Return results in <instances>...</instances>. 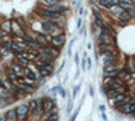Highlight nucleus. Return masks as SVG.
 Listing matches in <instances>:
<instances>
[{"label": "nucleus", "instance_id": "nucleus-1", "mask_svg": "<svg viewBox=\"0 0 135 121\" xmlns=\"http://www.w3.org/2000/svg\"><path fill=\"white\" fill-rule=\"evenodd\" d=\"M50 42H51L53 47H55V50H58V48H62V44H63V42H65V36H63V35L53 36L50 39Z\"/></svg>", "mask_w": 135, "mask_h": 121}, {"label": "nucleus", "instance_id": "nucleus-2", "mask_svg": "<svg viewBox=\"0 0 135 121\" xmlns=\"http://www.w3.org/2000/svg\"><path fill=\"white\" fill-rule=\"evenodd\" d=\"M50 39H51V38H46V36L42 35V34H38V35L35 36V42L41 46V47H47V46H49Z\"/></svg>", "mask_w": 135, "mask_h": 121}, {"label": "nucleus", "instance_id": "nucleus-3", "mask_svg": "<svg viewBox=\"0 0 135 121\" xmlns=\"http://www.w3.org/2000/svg\"><path fill=\"white\" fill-rule=\"evenodd\" d=\"M114 62H115V55H114V53L104 54V56H103V65H104V67L109 66V65H114Z\"/></svg>", "mask_w": 135, "mask_h": 121}, {"label": "nucleus", "instance_id": "nucleus-4", "mask_svg": "<svg viewBox=\"0 0 135 121\" xmlns=\"http://www.w3.org/2000/svg\"><path fill=\"white\" fill-rule=\"evenodd\" d=\"M43 112H47V113H51V112H57L54 106V101L50 100V98H46L45 100V110Z\"/></svg>", "mask_w": 135, "mask_h": 121}, {"label": "nucleus", "instance_id": "nucleus-5", "mask_svg": "<svg viewBox=\"0 0 135 121\" xmlns=\"http://www.w3.org/2000/svg\"><path fill=\"white\" fill-rule=\"evenodd\" d=\"M15 110H16V116L19 118H25L26 114L28 113V106H26V105H20V106H18Z\"/></svg>", "mask_w": 135, "mask_h": 121}, {"label": "nucleus", "instance_id": "nucleus-6", "mask_svg": "<svg viewBox=\"0 0 135 121\" xmlns=\"http://www.w3.org/2000/svg\"><path fill=\"white\" fill-rule=\"evenodd\" d=\"M11 30L16 34V36H25V34H23V31H22V28H20V24L19 23H16V22H12L11 23Z\"/></svg>", "mask_w": 135, "mask_h": 121}, {"label": "nucleus", "instance_id": "nucleus-7", "mask_svg": "<svg viewBox=\"0 0 135 121\" xmlns=\"http://www.w3.org/2000/svg\"><path fill=\"white\" fill-rule=\"evenodd\" d=\"M132 3L134 2H131V0H119V4L122 8H124L126 12H130L132 10Z\"/></svg>", "mask_w": 135, "mask_h": 121}, {"label": "nucleus", "instance_id": "nucleus-8", "mask_svg": "<svg viewBox=\"0 0 135 121\" xmlns=\"http://www.w3.org/2000/svg\"><path fill=\"white\" fill-rule=\"evenodd\" d=\"M122 113H126V114H130V113H134L135 112V105H130V104H126L123 105L122 108H119Z\"/></svg>", "mask_w": 135, "mask_h": 121}, {"label": "nucleus", "instance_id": "nucleus-9", "mask_svg": "<svg viewBox=\"0 0 135 121\" xmlns=\"http://www.w3.org/2000/svg\"><path fill=\"white\" fill-rule=\"evenodd\" d=\"M99 4L103 5V7L109 8V7H115V5H118V4H119V0H100Z\"/></svg>", "mask_w": 135, "mask_h": 121}, {"label": "nucleus", "instance_id": "nucleus-10", "mask_svg": "<svg viewBox=\"0 0 135 121\" xmlns=\"http://www.w3.org/2000/svg\"><path fill=\"white\" fill-rule=\"evenodd\" d=\"M37 61H41V62H45V63L53 65V56H51V55H45V54H39V55H38V59H37Z\"/></svg>", "mask_w": 135, "mask_h": 121}, {"label": "nucleus", "instance_id": "nucleus-11", "mask_svg": "<svg viewBox=\"0 0 135 121\" xmlns=\"http://www.w3.org/2000/svg\"><path fill=\"white\" fill-rule=\"evenodd\" d=\"M12 71H14L18 77H23V66H22V65L14 63V65H12Z\"/></svg>", "mask_w": 135, "mask_h": 121}, {"label": "nucleus", "instance_id": "nucleus-12", "mask_svg": "<svg viewBox=\"0 0 135 121\" xmlns=\"http://www.w3.org/2000/svg\"><path fill=\"white\" fill-rule=\"evenodd\" d=\"M63 8L61 7V5H51V7H46V12H49V14H60V12H57V11H62Z\"/></svg>", "mask_w": 135, "mask_h": 121}, {"label": "nucleus", "instance_id": "nucleus-13", "mask_svg": "<svg viewBox=\"0 0 135 121\" xmlns=\"http://www.w3.org/2000/svg\"><path fill=\"white\" fill-rule=\"evenodd\" d=\"M105 94H107V97L112 101L114 98H116L118 95H120V94H118V92L115 90V89H108V90H105Z\"/></svg>", "mask_w": 135, "mask_h": 121}, {"label": "nucleus", "instance_id": "nucleus-14", "mask_svg": "<svg viewBox=\"0 0 135 121\" xmlns=\"http://www.w3.org/2000/svg\"><path fill=\"white\" fill-rule=\"evenodd\" d=\"M15 118H16V110H8L5 114V120L7 121H15Z\"/></svg>", "mask_w": 135, "mask_h": 121}, {"label": "nucleus", "instance_id": "nucleus-15", "mask_svg": "<svg viewBox=\"0 0 135 121\" xmlns=\"http://www.w3.org/2000/svg\"><path fill=\"white\" fill-rule=\"evenodd\" d=\"M30 70L33 71V74H34L35 79H39V78H42V75H41V70H39L37 66H34V65H31V66H30Z\"/></svg>", "mask_w": 135, "mask_h": 121}, {"label": "nucleus", "instance_id": "nucleus-16", "mask_svg": "<svg viewBox=\"0 0 135 121\" xmlns=\"http://www.w3.org/2000/svg\"><path fill=\"white\" fill-rule=\"evenodd\" d=\"M100 51L104 53V54H108V53H112L114 51V47L109 46V44H101L100 46Z\"/></svg>", "mask_w": 135, "mask_h": 121}, {"label": "nucleus", "instance_id": "nucleus-17", "mask_svg": "<svg viewBox=\"0 0 135 121\" xmlns=\"http://www.w3.org/2000/svg\"><path fill=\"white\" fill-rule=\"evenodd\" d=\"M0 79H2V82H3V87L4 89H8V90H10V89H12V85H11L10 79L7 78V77H2Z\"/></svg>", "mask_w": 135, "mask_h": 121}, {"label": "nucleus", "instance_id": "nucleus-18", "mask_svg": "<svg viewBox=\"0 0 135 121\" xmlns=\"http://www.w3.org/2000/svg\"><path fill=\"white\" fill-rule=\"evenodd\" d=\"M16 58H18V61H19L20 63H23V65H28V62H30L23 53H22V54H16Z\"/></svg>", "mask_w": 135, "mask_h": 121}, {"label": "nucleus", "instance_id": "nucleus-19", "mask_svg": "<svg viewBox=\"0 0 135 121\" xmlns=\"http://www.w3.org/2000/svg\"><path fill=\"white\" fill-rule=\"evenodd\" d=\"M8 79H10V82H14V84L18 82V75L12 71V69L8 71Z\"/></svg>", "mask_w": 135, "mask_h": 121}, {"label": "nucleus", "instance_id": "nucleus-20", "mask_svg": "<svg viewBox=\"0 0 135 121\" xmlns=\"http://www.w3.org/2000/svg\"><path fill=\"white\" fill-rule=\"evenodd\" d=\"M101 40L104 42V44H109L112 39H111L109 34H107V32H103V34H101Z\"/></svg>", "mask_w": 135, "mask_h": 121}, {"label": "nucleus", "instance_id": "nucleus-21", "mask_svg": "<svg viewBox=\"0 0 135 121\" xmlns=\"http://www.w3.org/2000/svg\"><path fill=\"white\" fill-rule=\"evenodd\" d=\"M45 100L46 98H41V100H38V106H37V110L38 112H43L45 110Z\"/></svg>", "mask_w": 135, "mask_h": 121}, {"label": "nucleus", "instance_id": "nucleus-22", "mask_svg": "<svg viewBox=\"0 0 135 121\" xmlns=\"http://www.w3.org/2000/svg\"><path fill=\"white\" fill-rule=\"evenodd\" d=\"M119 19H120L122 22H127V20L131 19V15H130V12H122L120 15H119Z\"/></svg>", "mask_w": 135, "mask_h": 121}, {"label": "nucleus", "instance_id": "nucleus-23", "mask_svg": "<svg viewBox=\"0 0 135 121\" xmlns=\"http://www.w3.org/2000/svg\"><path fill=\"white\" fill-rule=\"evenodd\" d=\"M37 106H38V102L35 100H31L30 104H28V112H34L37 109Z\"/></svg>", "mask_w": 135, "mask_h": 121}, {"label": "nucleus", "instance_id": "nucleus-24", "mask_svg": "<svg viewBox=\"0 0 135 121\" xmlns=\"http://www.w3.org/2000/svg\"><path fill=\"white\" fill-rule=\"evenodd\" d=\"M2 28H3L4 32H10L11 31V22H4L2 24Z\"/></svg>", "mask_w": 135, "mask_h": 121}, {"label": "nucleus", "instance_id": "nucleus-25", "mask_svg": "<svg viewBox=\"0 0 135 121\" xmlns=\"http://www.w3.org/2000/svg\"><path fill=\"white\" fill-rule=\"evenodd\" d=\"M118 78L128 79V78H130V74H128V73H127L126 70H123V71H119V73H118Z\"/></svg>", "mask_w": 135, "mask_h": 121}, {"label": "nucleus", "instance_id": "nucleus-26", "mask_svg": "<svg viewBox=\"0 0 135 121\" xmlns=\"http://www.w3.org/2000/svg\"><path fill=\"white\" fill-rule=\"evenodd\" d=\"M42 15L46 16V18H53V19H58L61 16V14H49V12H43Z\"/></svg>", "mask_w": 135, "mask_h": 121}, {"label": "nucleus", "instance_id": "nucleus-27", "mask_svg": "<svg viewBox=\"0 0 135 121\" xmlns=\"http://www.w3.org/2000/svg\"><path fill=\"white\" fill-rule=\"evenodd\" d=\"M78 92H80V85H76L74 87H73V94H72V101L77 97V94H78Z\"/></svg>", "mask_w": 135, "mask_h": 121}, {"label": "nucleus", "instance_id": "nucleus-28", "mask_svg": "<svg viewBox=\"0 0 135 121\" xmlns=\"http://www.w3.org/2000/svg\"><path fill=\"white\" fill-rule=\"evenodd\" d=\"M58 2H60V0H46L45 4H46L47 7H51V5H57Z\"/></svg>", "mask_w": 135, "mask_h": 121}, {"label": "nucleus", "instance_id": "nucleus-29", "mask_svg": "<svg viewBox=\"0 0 135 121\" xmlns=\"http://www.w3.org/2000/svg\"><path fill=\"white\" fill-rule=\"evenodd\" d=\"M0 54H2L3 56H8V55H10V48H5V47H3L2 50H0Z\"/></svg>", "mask_w": 135, "mask_h": 121}, {"label": "nucleus", "instance_id": "nucleus-30", "mask_svg": "<svg viewBox=\"0 0 135 121\" xmlns=\"http://www.w3.org/2000/svg\"><path fill=\"white\" fill-rule=\"evenodd\" d=\"M58 93H60V95H61V98H65L66 93H65V90H63L62 86H58Z\"/></svg>", "mask_w": 135, "mask_h": 121}, {"label": "nucleus", "instance_id": "nucleus-31", "mask_svg": "<svg viewBox=\"0 0 135 121\" xmlns=\"http://www.w3.org/2000/svg\"><path fill=\"white\" fill-rule=\"evenodd\" d=\"M116 70V66L115 65H109V66L104 67V71H115Z\"/></svg>", "mask_w": 135, "mask_h": 121}, {"label": "nucleus", "instance_id": "nucleus-32", "mask_svg": "<svg viewBox=\"0 0 135 121\" xmlns=\"http://www.w3.org/2000/svg\"><path fill=\"white\" fill-rule=\"evenodd\" d=\"M112 11H114V14H118V15H120V14L123 12V11H122V7H116V8L114 7Z\"/></svg>", "mask_w": 135, "mask_h": 121}, {"label": "nucleus", "instance_id": "nucleus-33", "mask_svg": "<svg viewBox=\"0 0 135 121\" xmlns=\"http://www.w3.org/2000/svg\"><path fill=\"white\" fill-rule=\"evenodd\" d=\"M85 63H86V56H84V58H83V61H81V67H83V70H86Z\"/></svg>", "mask_w": 135, "mask_h": 121}, {"label": "nucleus", "instance_id": "nucleus-34", "mask_svg": "<svg viewBox=\"0 0 135 121\" xmlns=\"http://www.w3.org/2000/svg\"><path fill=\"white\" fill-rule=\"evenodd\" d=\"M77 114H78V109H77V110L73 113V116L70 117V120H69V121H76V117H77Z\"/></svg>", "mask_w": 135, "mask_h": 121}, {"label": "nucleus", "instance_id": "nucleus-35", "mask_svg": "<svg viewBox=\"0 0 135 121\" xmlns=\"http://www.w3.org/2000/svg\"><path fill=\"white\" fill-rule=\"evenodd\" d=\"M99 109H100V112H101V113H105V106H104V105H100Z\"/></svg>", "mask_w": 135, "mask_h": 121}, {"label": "nucleus", "instance_id": "nucleus-36", "mask_svg": "<svg viewBox=\"0 0 135 121\" xmlns=\"http://www.w3.org/2000/svg\"><path fill=\"white\" fill-rule=\"evenodd\" d=\"M74 62H76L77 65H78V62H80V56H78V54L74 55Z\"/></svg>", "mask_w": 135, "mask_h": 121}, {"label": "nucleus", "instance_id": "nucleus-37", "mask_svg": "<svg viewBox=\"0 0 135 121\" xmlns=\"http://www.w3.org/2000/svg\"><path fill=\"white\" fill-rule=\"evenodd\" d=\"M72 106H73V101H70V102H69V105H68V112L72 110Z\"/></svg>", "mask_w": 135, "mask_h": 121}, {"label": "nucleus", "instance_id": "nucleus-38", "mask_svg": "<svg viewBox=\"0 0 135 121\" xmlns=\"http://www.w3.org/2000/svg\"><path fill=\"white\" fill-rule=\"evenodd\" d=\"M101 118H103V121H107V114L105 113H101Z\"/></svg>", "mask_w": 135, "mask_h": 121}, {"label": "nucleus", "instance_id": "nucleus-39", "mask_svg": "<svg viewBox=\"0 0 135 121\" xmlns=\"http://www.w3.org/2000/svg\"><path fill=\"white\" fill-rule=\"evenodd\" d=\"M77 27L81 28V19H78V22H77Z\"/></svg>", "mask_w": 135, "mask_h": 121}, {"label": "nucleus", "instance_id": "nucleus-40", "mask_svg": "<svg viewBox=\"0 0 135 121\" xmlns=\"http://www.w3.org/2000/svg\"><path fill=\"white\" fill-rule=\"evenodd\" d=\"M89 94H91V95H93V89H92V86L89 87Z\"/></svg>", "mask_w": 135, "mask_h": 121}, {"label": "nucleus", "instance_id": "nucleus-41", "mask_svg": "<svg viewBox=\"0 0 135 121\" xmlns=\"http://www.w3.org/2000/svg\"><path fill=\"white\" fill-rule=\"evenodd\" d=\"M0 121H7V120H5V117H0Z\"/></svg>", "mask_w": 135, "mask_h": 121}, {"label": "nucleus", "instance_id": "nucleus-42", "mask_svg": "<svg viewBox=\"0 0 135 121\" xmlns=\"http://www.w3.org/2000/svg\"><path fill=\"white\" fill-rule=\"evenodd\" d=\"M131 77H132V78H134V79H135V73H134V74H132V75H131Z\"/></svg>", "mask_w": 135, "mask_h": 121}, {"label": "nucleus", "instance_id": "nucleus-43", "mask_svg": "<svg viewBox=\"0 0 135 121\" xmlns=\"http://www.w3.org/2000/svg\"><path fill=\"white\" fill-rule=\"evenodd\" d=\"M0 56H2V54H0Z\"/></svg>", "mask_w": 135, "mask_h": 121}, {"label": "nucleus", "instance_id": "nucleus-44", "mask_svg": "<svg viewBox=\"0 0 135 121\" xmlns=\"http://www.w3.org/2000/svg\"><path fill=\"white\" fill-rule=\"evenodd\" d=\"M134 3H135V2H134Z\"/></svg>", "mask_w": 135, "mask_h": 121}]
</instances>
